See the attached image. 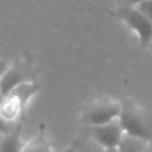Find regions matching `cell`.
Wrapping results in <instances>:
<instances>
[{"label": "cell", "mask_w": 152, "mask_h": 152, "mask_svg": "<svg viewBox=\"0 0 152 152\" xmlns=\"http://www.w3.org/2000/svg\"><path fill=\"white\" fill-rule=\"evenodd\" d=\"M39 84L30 81L0 96V116L7 124L15 126L25 116V109L32 96L39 90Z\"/></svg>", "instance_id": "cell-1"}, {"label": "cell", "mask_w": 152, "mask_h": 152, "mask_svg": "<svg viewBox=\"0 0 152 152\" xmlns=\"http://www.w3.org/2000/svg\"><path fill=\"white\" fill-rule=\"evenodd\" d=\"M121 113L119 115L120 124L126 134L144 139L146 141L152 140V129L145 119V116L133 106L121 104Z\"/></svg>", "instance_id": "cell-2"}, {"label": "cell", "mask_w": 152, "mask_h": 152, "mask_svg": "<svg viewBox=\"0 0 152 152\" xmlns=\"http://www.w3.org/2000/svg\"><path fill=\"white\" fill-rule=\"evenodd\" d=\"M64 152H70V150H69V151H64Z\"/></svg>", "instance_id": "cell-18"}, {"label": "cell", "mask_w": 152, "mask_h": 152, "mask_svg": "<svg viewBox=\"0 0 152 152\" xmlns=\"http://www.w3.org/2000/svg\"><path fill=\"white\" fill-rule=\"evenodd\" d=\"M121 103L113 100H100L94 102L86 112L87 126H96L118 119L121 113Z\"/></svg>", "instance_id": "cell-5"}, {"label": "cell", "mask_w": 152, "mask_h": 152, "mask_svg": "<svg viewBox=\"0 0 152 152\" xmlns=\"http://www.w3.org/2000/svg\"><path fill=\"white\" fill-rule=\"evenodd\" d=\"M23 121H19L18 125L8 133L4 134L0 140V152H21L24 142L21 141V128Z\"/></svg>", "instance_id": "cell-7"}, {"label": "cell", "mask_w": 152, "mask_h": 152, "mask_svg": "<svg viewBox=\"0 0 152 152\" xmlns=\"http://www.w3.org/2000/svg\"><path fill=\"white\" fill-rule=\"evenodd\" d=\"M2 135H4V134H0V140H1V138H2Z\"/></svg>", "instance_id": "cell-17"}, {"label": "cell", "mask_w": 152, "mask_h": 152, "mask_svg": "<svg viewBox=\"0 0 152 152\" xmlns=\"http://www.w3.org/2000/svg\"><path fill=\"white\" fill-rule=\"evenodd\" d=\"M118 14L126 24L133 28L139 36V40L142 48H146L152 40V23L137 8L133 6H124L119 8Z\"/></svg>", "instance_id": "cell-3"}, {"label": "cell", "mask_w": 152, "mask_h": 152, "mask_svg": "<svg viewBox=\"0 0 152 152\" xmlns=\"http://www.w3.org/2000/svg\"><path fill=\"white\" fill-rule=\"evenodd\" d=\"M21 152H52L51 145L43 132L37 134L27 144H24Z\"/></svg>", "instance_id": "cell-9"}, {"label": "cell", "mask_w": 152, "mask_h": 152, "mask_svg": "<svg viewBox=\"0 0 152 152\" xmlns=\"http://www.w3.org/2000/svg\"><path fill=\"white\" fill-rule=\"evenodd\" d=\"M148 142L150 141H146L144 139L135 138L125 133L116 148H118V152H144L148 146Z\"/></svg>", "instance_id": "cell-8"}, {"label": "cell", "mask_w": 152, "mask_h": 152, "mask_svg": "<svg viewBox=\"0 0 152 152\" xmlns=\"http://www.w3.org/2000/svg\"><path fill=\"white\" fill-rule=\"evenodd\" d=\"M21 121V120H20ZM18 125V124H17ZM15 125V126H17ZM15 126H13V125H10V124H7L5 120H2V118L0 116V134H6V133H8V132H11Z\"/></svg>", "instance_id": "cell-12"}, {"label": "cell", "mask_w": 152, "mask_h": 152, "mask_svg": "<svg viewBox=\"0 0 152 152\" xmlns=\"http://www.w3.org/2000/svg\"><path fill=\"white\" fill-rule=\"evenodd\" d=\"M144 152H152V147H151V146H150V145H148V146H147V147H146V150H145V151H144Z\"/></svg>", "instance_id": "cell-16"}, {"label": "cell", "mask_w": 152, "mask_h": 152, "mask_svg": "<svg viewBox=\"0 0 152 152\" xmlns=\"http://www.w3.org/2000/svg\"><path fill=\"white\" fill-rule=\"evenodd\" d=\"M124 134L119 118L102 125L88 126V135L106 150L118 147Z\"/></svg>", "instance_id": "cell-4"}, {"label": "cell", "mask_w": 152, "mask_h": 152, "mask_svg": "<svg viewBox=\"0 0 152 152\" xmlns=\"http://www.w3.org/2000/svg\"><path fill=\"white\" fill-rule=\"evenodd\" d=\"M0 95H1V94H0Z\"/></svg>", "instance_id": "cell-19"}, {"label": "cell", "mask_w": 152, "mask_h": 152, "mask_svg": "<svg viewBox=\"0 0 152 152\" xmlns=\"http://www.w3.org/2000/svg\"><path fill=\"white\" fill-rule=\"evenodd\" d=\"M106 152H118V148L116 147H114V148H107Z\"/></svg>", "instance_id": "cell-15"}, {"label": "cell", "mask_w": 152, "mask_h": 152, "mask_svg": "<svg viewBox=\"0 0 152 152\" xmlns=\"http://www.w3.org/2000/svg\"><path fill=\"white\" fill-rule=\"evenodd\" d=\"M30 81L32 80L21 66H18V65L8 66L7 70L0 76V94L5 95L12 89H14L15 87Z\"/></svg>", "instance_id": "cell-6"}, {"label": "cell", "mask_w": 152, "mask_h": 152, "mask_svg": "<svg viewBox=\"0 0 152 152\" xmlns=\"http://www.w3.org/2000/svg\"><path fill=\"white\" fill-rule=\"evenodd\" d=\"M70 152H106V148L99 145L95 140H93L89 135L84 139L77 140Z\"/></svg>", "instance_id": "cell-10"}, {"label": "cell", "mask_w": 152, "mask_h": 152, "mask_svg": "<svg viewBox=\"0 0 152 152\" xmlns=\"http://www.w3.org/2000/svg\"><path fill=\"white\" fill-rule=\"evenodd\" d=\"M135 7L152 23V0H142Z\"/></svg>", "instance_id": "cell-11"}, {"label": "cell", "mask_w": 152, "mask_h": 152, "mask_svg": "<svg viewBox=\"0 0 152 152\" xmlns=\"http://www.w3.org/2000/svg\"><path fill=\"white\" fill-rule=\"evenodd\" d=\"M128 1V4L131 5V6H135V5H138L139 2H141L142 0H127Z\"/></svg>", "instance_id": "cell-14"}, {"label": "cell", "mask_w": 152, "mask_h": 152, "mask_svg": "<svg viewBox=\"0 0 152 152\" xmlns=\"http://www.w3.org/2000/svg\"><path fill=\"white\" fill-rule=\"evenodd\" d=\"M7 68H8V66H7V64H6L5 62H0V76L7 70Z\"/></svg>", "instance_id": "cell-13"}]
</instances>
